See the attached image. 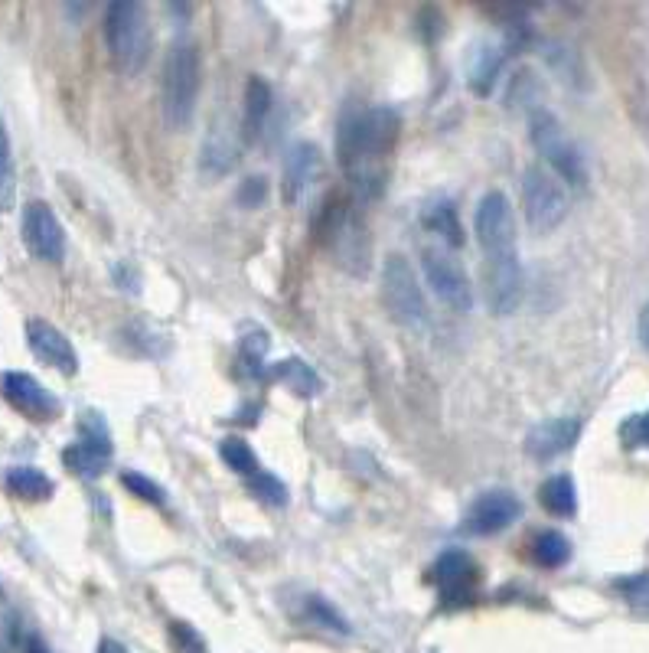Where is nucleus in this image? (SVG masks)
<instances>
[{
    "mask_svg": "<svg viewBox=\"0 0 649 653\" xmlns=\"http://www.w3.org/2000/svg\"><path fill=\"white\" fill-rule=\"evenodd\" d=\"M304 618L310 624L323 627V631H336V634H349V624L340 611H336L330 601H323L320 595H307L304 598Z\"/></svg>",
    "mask_w": 649,
    "mask_h": 653,
    "instance_id": "30",
    "label": "nucleus"
},
{
    "mask_svg": "<svg viewBox=\"0 0 649 653\" xmlns=\"http://www.w3.org/2000/svg\"><path fill=\"white\" fill-rule=\"evenodd\" d=\"M105 43L111 63L121 72H141L151 59V17L144 4L134 0H115L105 7Z\"/></svg>",
    "mask_w": 649,
    "mask_h": 653,
    "instance_id": "2",
    "label": "nucleus"
},
{
    "mask_svg": "<svg viewBox=\"0 0 649 653\" xmlns=\"http://www.w3.org/2000/svg\"><path fill=\"white\" fill-rule=\"evenodd\" d=\"M170 644L173 653H209L203 634L186 621H170Z\"/></svg>",
    "mask_w": 649,
    "mask_h": 653,
    "instance_id": "34",
    "label": "nucleus"
},
{
    "mask_svg": "<svg viewBox=\"0 0 649 653\" xmlns=\"http://www.w3.org/2000/svg\"><path fill=\"white\" fill-rule=\"evenodd\" d=\"M27 343H30V350L40 356L46 366H53V369H59V373H66V376L79 373V353H76V347H72L69 337L62 334L59 327L49 324V320H43V317L27 320Z\"/></svg>",
    "mask_w": 649,
    "mask_h": 653,
    "instance_id": "16",
    "label": "nucleus"
},
{
    "mask_svg": "<svg viewBox=\"0 0 649 653\" xmlns=\"http://www.w3.org/2000/svg\"><path fill=\"white\" fill-rule=\"evenodd\" d=\"M17 203V174H14V154H10L7 125L0 118V213H10Z\"/></svg>",
    "mask_w": 649,
    "mask_h": 653,
    "instance_id": "27",
    "label": "nucleus"
},
{
    "mask_svg": "<svg viewBox=\"0 0 649 653\" xmlns=\"http://www.w3.org/2000/svg\"><path fill=\"white\" fill-rule=\"evenodd\" d=\"M473 226H477V239L486 258H506V255H519L516 252V223H513V206L499 190L486 193L477 216H473Z\"/></svg>",
    "mask_w": 649,
    "mask_h": 653,
    "instance_id": "9",
    "label": "nucleus"
},
{
    "mask_svg": "<svg viewBox=\"0 0 649 653\" xmlns=\"http://www.w3.org/2000/svg\"><path fill=\"white\" fill-rule=\"evenodd\" d=\"M522 516V500L509 490H486L470 503L464 529L473 536H496Z\"/></svg>",
    "mask_w": 649,
    "mask_h": 653,
    "instance_id": "14",
    "label": "nucleus"
},
{
    "mask_svg": "<svg viewBox=\"0 0 649 653\" xmlns=\"http://www.w3.org/2000/svg\"><path fill=\"white\" fill-rule=\"evenodd\" d=\"M317 232H320V239H323V245H327V252L333 255L336 265L349 271V275H359V278L366 275L372 245H369V229L363 223V216L353 209V203L333 200V203L323 206Z\"/></svg>",
    "mask_w": 649,
    "mask_h": 653,
    "instance_id": "3",
    "label": "nucleus"
},
{
    "mask_svg": "<svg viewBox=\"0 0 649 653\" xmlns=\"http://www.w3.org/2000/svg\"><path fill=\"white\" fill-rule=\"evenodd\" d=\"M23 242L40 262L59 265L66 258V232L49 203L33 200L23 206Z\"/></svg>",
    "mask_w": 649,
    "mask_h": 653,
    "instance_id": "11",
    "label": "nucleus"
},
{
    "mask_svg": "<svg viewBox=\"0 0 649 653\" xmlns=\"http://www.w3.org/2000/svg\"><path fill=\"white\" fill-rule=\"evenodd\" d=\"M27 653H49V650H46L36 637H30V640H27Z\"/></svg>",
    "mask_w": 649,
    "mask_h": 653,
    "instance_id": "40",
    "label": "nucleus"
},
{
    "mask_svg": "<svg viewBox=\"0 0 649 653\" xmlns=\"http://www.w3.org/2000/svg\"><path fill=\"white\" fill-rule=\"evenodd\" d=\"M98 653H128L124 650L118 640H111V637H102V644H98Z\"/></svg>",
    "mask_w": 649,
    "mask_h": 653,
    "instance_id": "38",
    "label": "nucleus"
},
{
    "mask_svg": "<svg viewBox=\"0 0 649 653\" xmlns=\"http://www.w3.org/2000/svg\"><path fill=\"white\" fill-rule=\"evenodd\" d=\"M160 98H164V121L173 131H183L193 121L196 98H199V49L190 40L170 46L164 63V82H160Z\"/></svg>",
    "mask_w": 649,
    "mask_h": 653,
    "instance_id": "4",
    "label": "nucleus"
},
{
    "mask_svg": "<svg viewBox=\"0 0 649 653\" xmlns=\"http://www.w3.org/2000/svg\"><path fill=\"white\" fill-rule=\"evenodd\" d=\"M271 376L278 379L281 386H287L294 392V396H317V392L323 389L320 383V376H317V369L304 363V360H297V356H287V360L281 363H274L271 366Z\"/></svg>",
    "mask_w": 649,
    "mask_h": 653,
    "instance_id": "21",
    "label": "nucleus"
},
{
    "mask_svg": "<svg viewBox=\"0 0 649 653\" xmlns=\"http://www.w3.org/2000/svg\"><path fill=\"white\" fill-rule=\"evenodd\" d=\"M268 200V180L265 177H245L235 190V203L245 206V209H258L261 203Z\"/></svg>",
    "mask_w": 649,
    "mask_h": 653,
    "instance_id": "36",
    "label": "nucleus"
},
{
    "mask_svg": "<svg viewBox=\"0 0 649 653\" xmlns=\"http://www.w3.org/2000/svg\"><path fill=\"white\" fill-rule=\"evenodd\" d=\"M522 209H526V223L535 232H552L565 223L568 193L552 170L545 167L526 170V177H522Z\"/></svg>",
    "mask_w": 649,
    "mask_h": 653,
    "instance_id": "7",
    "label": "nucleus"
},
{
    "mask_svg": "<svg viewBox=\"0 0 649 653\" xmlns=\"http://www.w3.org/2000/svg\"><path fill=\"white\" fill-rule=\"evenodd\" d=\"M121 484L131 490V494L137 500H144V503H154V507H164V487L157 484V480L151 477H144V474H137V471H124L121 474Z\"/></svg>",
    "mask_w": 649,
    "mask_h": 653,
    "instance_id": "33",
    "label": "nucleus"
},
{
    "mask_svg": "<svg viewBox=\"0 0 649 653\" xmlns=\"http://www.w3.org/2000/svg\"><path fill=\"white\" fill-rule=\"evenodd\" d=\"M620 438L627 448H649V409L640 415H630L627 422L620 425Z\"/></svg>",
    "mask_w": 649,
    "mask_h": 653,
    "instance_id": "35",
    "label": "nucleus"
},
{
    "mask_svg": "<svg viewBox=\"0 0 649 653\" xmlns=\"http://www.w3.org/2000/svg\"><path fill=\"white\" fill-rule=\"evenodd\" d=\"M578 438H581L578 418H548V422L535 425L526 435V454L535 461H552L558 454L571 451Z\"/></svg>",
    "mask_w": 649,
    "mask_h": 653,
    "instance_id": "19",
    "label": "nucleus"
},
{
    "mask_svg": "<svg viewBox=\"0 0 649 653\" xmlns=\"http://www.w3.org/2000/svg\"><path fill=\"white\" fill-rule=\"evenodd\" d=\"M421 268H424V281L434 291L444 307H451L454 314H470L473 311V288L464 265L444 249V245H434V249L421 252Z\"/></svg>",
    "mask_w": 649,
    "mask_h": 653,
    "instance_id": "8",
    "label": "nucleus"
},
{
    "mask_svg": "<svg viewBox=\"0 0 649 653\" xmlns=\"http://www.w3.org/2000/svg\"><path fill=\"white\" fill-rule=\"evenodd\" d=\"M640 337H643V347L649 350V304L643 307V314H640Z\"/></svg>",
    "mask_w": 649,
    "mask_h": 653,
    "instance_id": "39",
    "label": "nucleus"
},
{
    "mask_svg": "<svg viewBox=\"0 0 649 653\" xmlns=\"http://www.w3.org/2000/svg\"><path fill=\"white\" fill-rule=\"evenodd\" d=\"M320 147L317 144H294L291 151L284 157V180H281V190H284V203L287 206H297L310 193V187L317 183L320 177Z\"/></svg>",
    "mask_w": 649,
    "mask_h": 653,
    "instance_id": "17",
    "label": "nucleus"
},
{
    "mask_svg": "<svg viewBox=\"0 0 649 653\" xmlns=\"http://www.w3.org/2000/svg\"><path fill=\"white\" fill-rule=\"evenodd\" d=\"M532 556L542 569H561V565H568L571 559V542L565 533H558V529H545V533H539L532 542Z\"/></svg>",
    "mask_w": 649,
    "mask_h": 653,
    "instance_id": "26",
    "label": "nucleus"
},
{
    "mask_svg": "<svg viewBox=\"0 0 649 653\" xmlns=\"http://www.w3.org/2000/svg\"><path fill=\"white\" fill-rule=\"evenodd\" d=\"M539 500L552 516H574V513H578V487H574V480L568 474L548 477L542 484V490H539Z\"/></svg>",
    "mask_w": 649,
    "mask_h": 653,
    "instance_id": "24",
    "label": "nucleus"
},
{
    "mask_svg": "<svg viewBox=\"0 0 649 653\" xmlns=\"http://www.w3.org/2000/svg\"><path fill=\"white\" fill-rule=\"evenodd\" d=\"M483 294H486L490 311L499 314V317L519 311L522 294H526V278H522L519 255L486 258V265H483Z\"/></svg>",
    "mask_w": 649,
    "mask_h": 653,
    "instance_id": "12",
    "label": "nucleus"
},
{
    "mask_svg": "<svg viewBox=\"0 0 649 653\" xmlns=\"http://www.w3.org/2000/svg\"><path fill=\"white\" fill-rule=\"evenodd\" d=\"M434 585H438L444 605L470 601L473 588H477V565L467 552H444L434 565Z\"/></svg>",
    "mask_w": 649,
    "mask_h": 653,
    "instance_id": "18",
    "label": "nucleus"
},
{
    "mask_svg": "<svg viewBox=\"0 0 649 653\" xmlns=\"http://www.w3.org/2000/svg\"><path fill=\"white\" fill-rule=\"evenodd\" d=\"M0 392L17 412L33 418V422H49V418L59 415V399L30 373H4L0 376Z\"/></svg>",
    "mask_w": 649,
    "mask_h": 653,
    "instance_id": "15",
    "label": "nucleus"
},
{
    "mask_svg": "<svg viewBox=\"0 0 649 653\" xmlns=\"http://www.w3.org/2000/svg\"><path fill=\"white\" fill-rule=\"evenodd\" d=\"M239 356H242V366L248 369L252 376H261V366H265V356H268V334L261 327H242V337H239Z\"/></svg>",
    "mask_w": 649,
    "mask_h": 653,
    "instance_id": "28",
    "label": "nucleus"
},
{
    "mask_svg": "<svg viewBox=\"0 0 649 653\" xmlns=\"http://www.w3.org/2000/svg\"><path fill=\"white\" fill-rule=\"evenodd\" d=\"M111 435H108V425L105 418L98 412H85L82 422H79V441L69 445L62 451V461L72 474L79 477H98L105 474V467L111 461Z\"/></svg>",
    "mask_w": 649,
    "mask_h": 653,
    "instance_id": "10",
    "label": "nucleus"
},
{
    "mask_svg": "<svg viewBox=\"0 0 649 653\" xmlns=\"http://www.w3.org/2000/svg\"><path fill=\"white\" fill-rule=\"evenodd\" d=\"M614 588L623 595L630 608L636 611H649V572H636V575H627V578H617Z\"/></svg>",
    "mask_w": 649,
    "mask_h": 653,
    "instance_id": "31",
    "label": "nucleus"
},
{
    "mask_svg": "<svg viewBox=\"0 0 649 653\" xmlns=\"http://www.w3.org/2000/svg\"><path fill=\"white\" fill-rule=\"evenodd\" d=\"M382 304L398 327L405 330L428 327V301H424L415 268L402 255H389L382 265Z\"/></svg>",
    "mask_w": 649,
    "mask_h": 653,
    "instance_id": "6",
    "label": "nucleus"
},
{
    "mask_svg": "<svg viewBox=\"0 0 649 653\" xmlns=\"http://www.w3.org/2000/svg\"><path fill=\"white\" fill-rule=\"evenodd\" d=\"M248 490H252L258 500H265L268 507H284L287 503V487L274 474H265V471L252 474L248 477Z\"/></svg>",
    "mask_w": 649,
    "mask_h": 653,
    "instance_id": "32",
    "label": "nucleus"
},
{
    "mask_svg": "<svg viewBox=\"0 0 649 653\" xmlns=\"http://www.w3.org/2000/svg\"><path fill=\"white\" fill-rule=\"evenodd\" d=\"M503 63H506V56L499 46H477V53H473V59H470V76H467L470 89L477 95H490Z\"/></svg>",
    "mask_w": 649,
    "mask_h": 653,
    "instance_id": "23",
    "label": "nucleus"
},
{
    "mask_svg": "<svg viewBox=\"0 0 649 653\" xmlns=\"http://www.w3.org/2000/svg\"><path fill=\"white\" fill-rule=\"evenodd\" d=\"M271 108H274L271 85L261 76H252L245 82V134L248 138H258L268 115H271Z\"/></svg>",
    "mask_w": 649,
    "mask_h": 653,
    "instance_id": "22",
    "label": "nucleus"
},
{
    "mask_svg": "<svg viewBox=\"0 0 649 653\" xmlns=\"http://www.w3.org/2000/svg\"><path fill=\"white\" fill-rule=\"evenodd\" d=\"M398 131L402 118L392 108H353L343 115L336 131V160L363 200H376L385 190Z\"/></svg>",
    "mask_w": 649,
    "mask_h": 653,
    "instance_id": "1",
    "label": "nucleus"
},
{
    "mask_svg": "<svg viewBox=\"0 0 649 653\" xmlns=\"http://www.w3.org/2000/svg\"><path fill=\"white\" fill-rule=\"evenodd\" d=\"M242 157V131L235 118H216L206 131L203 147H199V170L206 177H226L229 170H235Z\"/></svg>",
    "mask_w": 649,
    "mask_h": 653,
    "instance_id": "13",
    "label": "nucleus"
},
{
    "mask_svg": "<svg viewBox=\"0 0 649 653\" xmlns=\"http://www.w3.org/2000/svg\"><path fill=\"white\" fill-rule=\"evenodd\" d=\"M219 454H222V461H226L235 474L252 477V474L261 471V467H258V458H255V451H252V445H248V441H242V438H235V435H229V438H222V441H219Z\"/></svg>",
    "mask_w": 649,
    "mask_h": 653,
    "instance_id": "29",
    "label": "nucleus"
},
{
    "mask_svg": "<svg viewBox=\"0 0 649 653\" xmlns=\"http://www.w3.org/2000/svg\"><path fill=\"white\" fill-rule=\"evenodd\" d=\"M529 138L558 180L571 183V187H584L588 183V164H584L581 147L571 141V134L561 128V121L552 112L535 108L529 115Z\"/></svg>",
    "mask_w": 649,
    "mask_h": 653,
    "instance_id": "5",
    "label": "nucleus"
},
{
    "mask_svg": "<svg viewBox=\"0 0 649 653\" xmlns=\"http://www.w3.org/2000/svg\"><path fill=\"white\" fill-rule=\"evenodd\" d=\"M4 480H7V487L23 500H49L53 497V480H49L43 471H36V467H27V464L10 467Z\"/></svg>",
    "mask_w": 649,
    "mask_h": 653,
    "instance_id": "25",
    "label": "nucleus"
},
{
    "mask_svg": "<svg viewBox=\"0 0 649 653\" xmlns=\"http://www.w3.org/2000/svg\"><path fill=\"white\" fill-rule=\"evenodd\" d=\"M421 226L438 239L447 252L460 249L464 245V226H460V216H457V206L451 200H431L428 206L421 209Z\"/></svg>",
    "mask_w": 649,
    "mask_h": 653,
    "instance_id": "20",
    "label": "nucleus"
},
{
    "mask_svg": "<svg viewBox=\"0 0 649 653\" xmlns=\"http://www.w3.org/2000/svg\"><path fill=\"white\" fill-rule=\"evenodd\" d=\"M115 271V281H118V288H124V291H131V294H137V271L128 265V262H121V265H115L111 268Z\"/></svg>",
    "mask_w": 649,
    "mask_h": 653,
    "instance_id": "37",
    "label": "nucleus"
}]
</instances>
